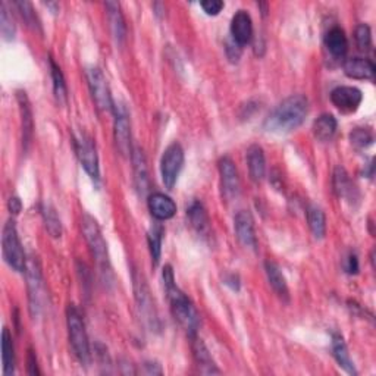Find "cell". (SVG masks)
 <instances>
[{
    "label": "cell",
    "mask_w": 376,
    "mask_h": 376,
    "mask_svg": "<svg viewBox=\"0 0 376 376\" xmlns=\"http://www.w3.org/2000/svg\"><path fill=\"white\" fill-rule=\"evenodd\" d=\"M28 373L30 375H40L38 366H37V359L33 350L28 351Z\"/></svg>",
    "instance_id": "60d3db41"
},
{
    "label": "cell",
    "mask_w": 376,
    "mask_h": 376,
    "mask_svg": "<svg viewBox=\"0 0 376 376\" xmlns=\"http://www.w3.org/2000/svg\"><path fill=\"white\" fill-rule=\"evenodd\" d=\"M221 174V190L225 200H234L240 195V177L235 164L230 157H222L219 160Z\"/></svg>",
    "instance_id": "7c38bea8"
},
{
    "label": "cell",
    "mask_w": 376,
    "mask_h": 376,
    "mask_svg": "<svg viewBox=\"0 0 376 376\" xmlns=\"http://www.w3.org/2000/svg\"><path fill=\"white\" fill-rule=\"evenodd\" d=\"M164 234H165V230L160 223L152 225V228H150V231L147 234L150 256H152V261L155 265H157L160 262V256H162Z\"/></svg>",
    "instance_id": "f1b7e54d"
},
{
    "label": "cell",
    "mask_w": 376,
    "mask_h": 376,
    "mask_svg": "<svg viewBox=\"0 0 376 376\" xmlns=\"http://www.w3.org/2000/svg\"><path fill=\"white\" fill-rule=\"evenodd\" d=\"M350 142L356 148H368L373 144V133L369 128H354L350 133Z\"/></svg>",
    "instance_id": "d590c367"
},
{
    "label": "cell",
    "mask_w": 376,
    "mask_h": 376,
    "mask_svg": "<svg viewBox=\"0 0 376 376\" xmlns=\"http://www.w3.org/2000/svg\"><path fill=\"white\" fill-rule=\"evenodd\" d=\"M346 271L349 274H357L359 272V261H357V256L356 254H350L349 259H347V265H346Z\"/></svg>",
    "instance_id": "ab89813d"
},
{
    "label": "cell",
    "mask_w": 376,
    "mask_h": 376,
    "mask_svg": "<svg viewBox=\"0 0 376 376\" xmlns=\"http://www.w3.org/2000/svg\"><path fill=\"white\" fill-rule=\"evenodd\" d=\"M231 36L232 40L237 43L240 47L249 45L253 37V23L250 15L245 10H239L232 16L231 21Z\"/></svg>",
    "instance_id": "9a60e30c"
},
{
    "label": "cell",
    "mask_w": 376,
    "mask_h": 376,
    "mask_svg": "<svg viewBox=\"0 0 376 376\" xmlns=\"http://www.w3.org/2000/svg\"><path fill=\"white\" fill-rule=\"evenodd\" d=\"M184 166V150L178 143H172L164 152L160 160V172H162V181L168 190H172L179 177V172Z\"/></svg>",
    "instance_id": "8992f818"
},
{
    "label": "cell",
    "mask_w": 376,
    "mask_h": 376,
    "mask_svg": "<svg viewBox=\"0 0 376 376\" xmlns=\"http://www.w3.org/2000/svg\"><path fill=\"white\" fill-rule=\"evenodd\" d=\"M363 100V94L356 87H347V85H342V87H337L331 93V102L337 109L346 113H353L359 109V106Z\"/></svg>",
    "instance_id": "4fadbf2b"
},
{
    "label": "cell",
    "mask_w": 376,
    "mask_h": 376,
    "mask_svg": "<svg viewBox=\"0 0 376 376\" xmlns=\"http://www.w3.org/2000/svg\"><path fill=\"white\" fill-rule=\"evenodd\" d=\"M0 31L5 40H14L15 37V24L14 18L9 14V10L5 3L0 5Z\"/></svg>",
    "instance_id": "e575fe53"
},
{
    "label": "cell",
    "mask_w": 376,
    "mask_h": 376,
    "mask_svg": "<svg viewBox=\"0 0 376 376\" xmlns=\"http://www.w3.org/2000/svg\"><path fill=\"white\" fill-rule=\"evenodd\" d=\"M234 230L239 241L249 249H256L257 240L254 232V221L250 212L240 210L234 218Z\"/></svg>",
    "instance_id": "5bb4252c"
},
{
    "label": "cell",
    "mask_w": 376,
    "mask_h": 376,
    "mask_svg": "<svg viewBox=\"0 0 376 376\" xmlns=\"http://www.w3.org/2000/svg\"><path fill=\"white\" fill-rule=\"evenodd\" d=\"M2 252L5 262L16 272H25L27 259L23 244L18 237L16 225L14 219H9L3 228L2 235Z\"/></svg>",
    "instance_id": "5b68a950"
},
{
    "label": "cell",
    "mask_w": 376,
    "mask_h": 376,
    "mask_svg": "<svg viewBox=\"0 0 376 376\" xmlns=\"http://www.w3.org/2000/svg\"><path fill=\"white\" fill-rule=\"evenodd\" d=\"M16 99H18L19 112H21V124H23V144H24V148L28 150L31 138H33V130H34L33 112H31L30 100L27 98L25 91H18Z\"/></svg>",
    "instance_id": "44dd1931"
},
{
    "label": "cell",
    "mask_w": 376,
    "mask_h": 376,
    "mask_svg": "<svg viewBox=\"0 0 376 376\" xmlns=\"http://www.w3.org/2000/svg\"><path fill=\"white\" fill-rule=\"evenodd\" d=\"M247 166H249V174L254 182H261L265 178L266 159L261 146L253 144L247 150Z\"/></svg>",
    "instance_id": "7402d4cb"
},
{
    "label": "cell",
    "mask_w": 376,
    "mask_h": 376,
    "mask_svg": "<svg viewBox=\"0 0 376 376\" xmlns=\"http://www.w3.org/2000/svg\"><path fill=\"white\" fill-rule=\"evenodd\" d=\"M50 74L53 80V93H55V98L59 104H65L68 99V89L65 78H63V74L60 68L56 65V62L50 58Z\"/></svg>",
    "instance_id": "1f68e13d"
},
{
    "label": "cell",
    "mask_w": 376,
    "mask_h": 376,
    "mask_svg": "<svg viewBox=\"0 0 376 376\" xmlns=\"http://www.w3.org/2000/svg\"><path fill=\"white\" fill-rule=\"evenodd\" d=\"M187 217L190 219L191 227L195 228L199 234L206 235L209 232V230H210L209 217H208L205 206H203L200 201L196 200V201L191 203V206L187 210Z\"/></svg>",
    "instance_id": "484cf974"
},
{
    "label": "cell",
    "mask_w": 376,
    "mask_h": 376,
    "mask_svg": "<svg viewBox=\"0 0 376 376\" xmlns=\"http://www.w3.org/2000/svg\"><path fill=\"white\" fill-rule=\"evenodd\" d=\"M201 8L208 15H218L223 9V2L221 0H206V2H201Z\"/></svg>",
    "instance_id": "74e56055"
},
{
    "label": "cell",
    "mask_w": 376,
    "mask_h": 376,
    "mask_svg": "<svg viewBox=\"0 0 376 376\" xmlns=\"http://www.w3.org/2000/svg\"><path fill=\"white\" fill-rule=\"evenodd\" d=\"M309 112V102L303 94H293L279 103L263 124L267 133L288 134L302 125Z\"/></svg>",
    "instance_id": "6da1fadb"
},
{
    "label": "cell",
    "mask_w": 376,
    "mask_h": 376,
    "mask_svg": "<svg viewBox=\"0 0 376 376\" xmlns=\"http://www.w3.org/2000/svg\"><path fill=\"white\" fill-rule=\"evenodd\" d=\"M307 222L311 234L315 235V239L320 240L324 239V235L327 232V219H325V213L322 212V209L316 206H310L307 209Z\"/></svg>",
    "instance_id": "d6a6232c"
},
{
    "label": "cell",
    "mask_w": 376,
    "mask_h": 376,
    "mask_svg": "<svg viewBox=\"0 0 376 376\" xmlns=\"http://www.w3.org/2000/svg\"><path fill=\"white\" fill-rule=\"evenodd\" d=\"M133 279H134V291H135V300L138 305L140 315H143L148 327L155 329L157 324V315L155 309V302L148 291V287L144 281V278L142 275H138L135 271L133 274Z\"/></svg>",
    "instance_id": "8fae6325"
},
{
    "label": "cell",
    "mask_w": 376,
    "mask_h": 376,
    "mask_svg": "<svg viewBox=\"0 0 376 376\" xmlns=\"http://www.w3.org/2000/svg\"><path fill=\"white\" fill-rule=\"evenodd\" d=\"M15 6L18 8L21 16H23V19L25 21V24L34 31H38V33H41V25H40V19L36 14V10L33 8V5H31L30 2H25V0H23V2H15Z\"/></svg>",
    "instance_id": "836d02e7"
},
{
    "label": "cell",
    "mask_w": 376,
    "mask_h": 376,
    "mask_svg": "<svg viewBox=\"0 0 376 376\" xmlns=\"http://www.w3.org/2000/svg\"><path fill=\"white\" fill-rule=\"evenodd\" d=\"M74 140H75L74 142L75 152H77L81 166L93 179L98 181L100 178L99 156H98V150H96L93 140L84 133H78Z\"/></svg>",
    "instance_id": "52a82bcc"
},
{
    "label": "cell",
    "mask_w": 376,
    "mask_h": 376,
    "mask_svg": "<svg viewBox=\"0 0 376 376\" xmlns=\"http://www.w3.org/2000/svg\"><path fill=\"white\" fill-rule=\"evenodd\" d=\"M104 6L107 10V21H109L112 36L116 41V45L122 46L126 37V25L121 10V5L118 2H106Z\"/></svg>",
    "instance_id": "ac0fdd59"
},
{
    "label": "cell",
    "mask_w": 376,
    "mask_h": 376,
    "mask_svg": "<svg viewBox=\"0 0 376 376\" xmlns=\"http://www.w3.org/2000/svg\"><path fill=\"white\" fill-rule=\"evenodd\" d=\"M337 133V120L329 113L320 115L313 122V134L319 142H329Z\"/></svg>",
    "instance_id": "4316f807"
},
{
    "label": "cell",
    "mask_w": 376,
    "mask_h": 376,
    "mask_svg": "<svg viewBox=\"0 0 376 376\" xmlns=\"http://www.w3.org/2000/svg\"><path fill=\"white\" fill-rule=\"evenodd\" d=\"M265 271H266L267 281H269V284H271L274 291L276 293V296L281 297L283 300H285V302H288V300H289L288 285H287V281H285V278H284L281 269H279V266L275 262L267 261L265 263Z\"/></svg>",
    "instance_id": "cb8c5ba5"
},
{
    "label": "cell",
    "mask_w": 376,
    "mask_h": 376,
    "mask_svg": "<svg viewBox=\"0 0 376 376\" xmlns=\"http://www.w3.org/2000/svg\"><path fill=\"white\" fill-rule=\"evenodd\" d=\"M325 47L331 53L332 56L340 59L346 56V53L349 50V41L346 37V33L344 30L340 27H332L328 33L325 34Z\"/></svg>",
    "instance_id": "603a6c76"
},
{
    "label": "cell",
    "mask_w": 376,
    "mask_h": 376,
    "mask_svg": "<svg viewBox=\"0 0 376 376\" xmlns=\"http://www.w3.org/2000/svg\"><path fill=\"white\" fill-rule=\"evenodd\" d=\"M133 168H134V184L140 196H146L150 188V179H148V169H147V160L142 148L135 147L131 155Z\"/></svg>",
    "instance_id": "e0dca14e"
},
{
    "label": "cell",
    "mask_w": 376,
    "mask_h": 376,
    "mask_svg": "<svg viewBox=\"0 0 376 376\" xmlns=\"http://www.w3.org/2000/svg\"><path fill=\"white\" fill-rule=\"evenodd\" d=\"M147 203L150 213L157 221H168L175 217L177 205L174 200L162 195V192H153V195H150Z\"/></svg>",
    "instance_id": "2e32d148"
},
{
    "label": "cell",
    "mask_w": 376,
    "mask_h": 376,
    "mask_svg": "<svg viewBox=\"0 0 376 376\" xmlns=\"http://www.w3.org/2000/svg\"><path fill=\"white\" fill-rule=\"evenodd\" d=\"M81 230L84 234V239L87 241L90 252L96 259V263L100 267V271L109 272L111 263H109V253H107V244L103 239V234L100 231V227L98 221H96L90 214H84L81 219Z\"/></svg>",
    "instance_id": "277c9868"
},
{
    "label": "cell",
    "mask_w": 376,
    "mask_h": 376,
    "mask_svg": "<svg viewBox=\"0 0 376 376\" xmlns=\"http://www.w3.org/2000/svg\"><path fill=\"white\" fill-rule=\"evenodd\" d=\"M225 49H227L230 60L239 62V59L241 56V47L237 45V43H235L234 40H230V41H227V47Z\"/></svg>",
    "instance_id": "f35d334b"
},
{
    "label": "cell",
    "mask_w": 376,
    "mask_h": 376,
    "mask_svg": "<svg viewBox=\"0 0 376 376\" xmlns=\"http://www.w3.org/2000/svg\"><path fill=\"white\" fill-rule=\"evenodd\" d=\"M115 111V125H113V135H115V144L118 152H120L124 157H128L133 155V146H131V122L130 115H128L124 106H113Z\"/></svg>",
    "instance_id": "9c48e42d"
},
{
    "label": "cell",
    "mask_w": 376,
    "mask_h": 376,
    "mask_svg": "<svg viewBox=\"0 0 376 376\" xmlns=\"http://www.w3.org/2000/svg\"><path fill=\"white\" fill-rule=\"evenodd\" d=\"M162 278L170 303L172 315H174L175 320H178V324L188 332L190 338L197 335V329L200 327L199 311L195 307V305L191 303V300L177 287L174 271H172V267L169 265L164 267Z\"/></svg>",
    "instance_id": "7a4b0ae2"
},
{
    "label": "cell",
    "mask_w": 376,
    "mask_h": 376,
    "mask_svg": "<svg viewBox=\"0 0 376 376\" xmlns=\"http://www.w3.org/2000/svg\"><path fill=\"white\" fill-rule=\"evenodd\" d=\"M191 349H192V356H195V360L201 373L205 375L221 373V371L217 368V364H214L208 347L205 346V342H203L200 338H197V335L191 337Z\"/></svg>",
    "instance_id": "ffe728a7"
},
{
    "label": "cell",
    "mask_w": 376,
    "mask_h": 376,
    "mask_svg": "<svg viewBox=\"0 0 376 376\" xmlns=\"http://www.w3.org/2000/svg\"><path fill=\"white\" fill-rule=\"evenodd\" d=\"M332 354H334L337 363L344 371L350 375H357V371L354 368V363L350 357L346 342H344V338L340 334L332 335Z\"/></svg>",
    "instance_id": "d4e9b609"
},
{
    "label": "cell",
    "mask_w": 376,
    "mask_h": 376,
    "mask_svg": "<svg viewBox=\"0 0 376 376\" xmlns=\"http://www.w3.org/2000/svg\"><path fill=\"white\" fill-rule=\"evenodd\" d=\"M2 362H3V375L9 376L15 371V349L12 342V335L8 328L2 332Z\"/></svg>",
    "instance_id": "83f0119b"
},
{
    "label": "cell",
    "mask_w": 376,
    "mask_h": 376,
    "mask_svg": "<svg viewBox=\"0 0 376 376\" xmlns=\"http://www.w3.org/2000/svg\"><path fill=\"white\" fill-rule=\"evenodd\" d=\"M354 38H356V45L359 50L369 52L372 49V33L368 25H357L356 31H354Z\"/></svg>",
    "instance_id": "8d00e7d4"
},
{
    "label": "cell",
    "mask_w": 376,
    "mask_h": 376,
    "mask_svg": "<svg viewBox=\"0 0 376 376\" xmlns=\"http://www.w3.org/2000/svg\"><path fill=\"white\" fill-rule=\"evenodd\" d=\"M67 325H68L69 342L75 356H77V359L82 364L87 366V364L90 363V342H89L87 332H85L82 316L80 313V310L74 305H69L67 310Z\"/></svg>",
    "instance_id": "3957f363"
},
{
    "label": "cell",
    "mask_w": 376,
    "mask_h": 376,
    "mask_svg": "<svg viewBox=\"0 0 376 376\" xmlns=\"http://www.w3.org/2000/svg\"><path fill=\"white\" fill-rule=\"evenodd\" d=\"M87 81L93 102L98 106V109L102 112H111L113 111V102L109 85L104 78L103 72L99 68H89L87 69Z\"/></svg>",
    "instance_id": "ba28073f"
},
{
    "label": "cell",
    "mask_w": 376,
    "mask_h": 376,
    "mask_svg": "<svg viewBox=\"0 0 376 376\" xmlns=\"http://www.w3.org/2000/svg\"><path fill=\"white\" fill-rule=\"evenodd\" d=\"M344 74L353 80H373L376 68L371 59L350 58L342 65Z\"/></svg>",
    "instance_id": "d6986e66"
},
{
    "label": "cell",
    "mask_w": 376,
    "mask_h": 376,
    "mask_svg": "<svg viewBox=\"0 0 376 376\" xmlns=\"http://www.w3.org/2000/svg\"><path fill=\"white\" fill-rule=\"evenodd\" d=\"M27 275V288H28V298H30V310L31 315L37 316L41 309V298H43V276L38 261L36 257H30L25 266Z\"/></svg>",
    "instance_id": "30bf717a"
},
{
    "label": "cell",
    "mask_w": 376,
    "mask_h": 376,
    "mask_svg": "<svg viewBox=\"0 0 376 376\" xmlns=\"http://www.w3.org/2000/svg\"><path fill=\"white\" fill-rule=\"evenodd\" d=\"M41 217L49 235H52L53 239H59L62 235V222L58 217L56 209L49 205V203H45V205L41 206Z\"/></svg>",
    "instance_id": "4dcf8cb0"
},
{
    "label": "cell",
    "mask_w": 376,
    "mask_h": 376,
    "mask_svg": "<svg viewBox=\"0 0 376 376\" xmlns=\"http://www.w3.org/2000/svg\"><path fill=\"white\" fill-rule=\"evenodd\" d=\"M332 186H334L335 195L341 199H351L354 192V186L349 178V174L342 166H337L334 170V178H332Z\"/></svg>",
    "instance_id": "f546056e"
},
{
    "label": "cell",
    "mask_w": 376,
    "mask_h": 376,
    "mask_svg": "<svg viewBox=\"0 0 376 376\" xmlns=\"http://www.w3.org/2000/svg\"><path fill=\"white\" fill-rule=\"evenodd\" d=\"M8 208H9L10 213L18 214L21 212V209H23V203H21V200L18 197H10L9 203H8Z\"/></svg>",
    "instance_id": "b9f144b4"
}]
</instances>
